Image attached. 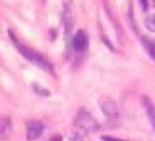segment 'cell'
Returning a JSON list of instances; mask_svg holds the SVG:
<instances>
[{
    "label": "cell",
    "mask_w": 155,
    "mask_h": 141,
    "mask_svg": "<svg viewBox=\"0 0 155 141\" xmlns=\"http://www.w3.org/2000/svg\"><path fill=\"white\" fill-rule=\"evenodd\" d=\"M139 3H140L141 8H143V10L145 11H148V8H149V3H148V0H139Z\"/></svg>",
    "instance_id": "obj_12"
},
{
    "label": "cell",
    "mask_w": 155,
    "mask_h": 141,
    "mask_svg": "<svg viewBox=\"0 0 155 141\" xmlns=\"http://www.w3.org/2000/svg\"><path fill=\"white\" fill-rule=\"evenodd\" d=\"M89 45L88 35L84 31L79 30L76 32V34L73 36L72 39V46H73L74 51L77 53H84Z\"/></svg>",
    "instance_id": "obj_4"
},
{
    "label": "cell",
    "mask_w": 155,
    "mask_h": 141,
    "mask_svg": "<svg viewBox=\"0 0 155 141\" xmlns=\"http://www.w3.org/2000/svg\"><path fill=\"white\" fill-rule=\"evenodd\" d=\"M43 127L42 122H40L39 120H31L30 122H28L27 125V139L29 141H34L38 139L43 132Z\"/></svg>",
    "instance_id": "obj_5"
},
{
    "label": "cell",
    "mask_w": 155,
    "mask_h": 141,
    "mask_svg": "<svg viewBox=\"0 0 155 141\" xmlns=\"http://www.w3.org/2000/svg\"><path fill=\"white\" fill-rule=\"evenodd\" d=\"M101 140L102 141H124L121 139H117V138H114V137H110V136H102Z\"/></svg>",
    "instance_id": "obj_13"
},
{
    "label": "cell",
    "mask_w": 155,
    "mask_h": 141,
    "mask_svg": "<svg viewBox=\"0 0 155 141\" xmlns=\"http://www.w3.org/2000/svg\"><path fill=\"white\" fill-rule=\"evenodd\" d=\"M143 103L146 113L148 115V118H149L153 129L155 130V105L153 104V102H152L149 97H143Z\"/></svg>",
    "instance_id": "obj_7"
},
{
    "label": "cell",
    "mask_w": 155,
    "mask_h": 141,
    "mask_svg": "<svg viewBox=\"0 0 155 141\" xmlns=\"http://www.w3.org/2000/svg\"><path fill=\"white\" fill-rule=\"evenodd\" d=\"M63 21H64V34L65 37L69 38L71 36L72 30H73L74 25V19L73 14H72V10L69 5L65 6L64 8V14H63Z\"/></svg>",
    "instance_id": "obj_6"
},
{
    "label": "cell",
    "mask_w": 155,
    "mask_h": 141,
    "mask_svg": "<svg viewBox=\"0 0 155 141\" xmlns=\"http://www.w3.org/2000/svg\"><path fill=\"white\" fill-rule=\"evenodd\" d=\"M72 141H84V140H82V138L80 137L79 135H77V134H76V135L73 137V139H72Z\"/></svg>",
    "instance_id": "obj_14"
},
{
    "label": "cell",
    "mask_w": 155,
    "mask_h": 141,
    "mask_svg": "<svg viewBox=\"0 0 155 141\" xmlns=\"http://www.w3.org/2000/svg\"><path fill=\"white\" fill-rule=\"evenodd\" d=\"M101 111L104 115L107 116V118L109 119L110 122H116L119 119V110L118 106L114 101L111 100H104L101 102Z\"/></svg>",
    "instance_id": "obj_3"
},
{
    "label": "cell",
    "mask_w": 155,
    "mask_h": 141,
    "mask_svg": "<svg viewBox=\"0 0 155 141\" xmlns=\"http://www.w3.org/2000/svg\"><path fill=\"white\" fill-rule=\"evenodd\" d=\"M141 42H143L145 50L151 56V58L155 59V39L150 38L148 36H143L141 37Z\"/></svg>",
    "instance_id": "obj_8"
},
{
    "label": "cell",
    "mask_w": 155,
    "mask_h": 141,
    "mask_svg": "<svg viewBox=\"0 0 155 141\" xmlns=\"http://www.w3.org/2000/svg\"><path fill=\"white\" fill-rule=\"evenodd\" d=\"M145 25L150 32H155V14L150 15L146 18Z\"/></svg>",
    "instance_id": "obj_10"
},
{
    "label": "cell",
    "mask_w": 155,
    "mask_h": 141,
    "mask_svg": "<svg viewBox=\"0 0 155 141\" xmlns=\"http://www.w3.org/2000/svg\"><path fill=\"white\" fill-rule=\"evenodd\" d=\"M76 127L87 133H95L99 130V123L95 118L84 108H80L74 120Z\"/></svg>",
    "instance_id": "obj_2"
},
{
    "label": "cell",
    "mask_w": 155,
    "mask_h": 141,
    "mask_svg": "<svg viewBox=\"0 0 155 141\" xmlns=\"http://www.w3.org/2000/svg\"><path fill=\"white\" fill-rule=\"evenodd\" d=\"M10 130H11L10 119L5 118V117L0 118V136L8 134V132H10Z\"/></svg>",
    "instance_id": "obj_9"
},
{
    "label": "cell",
    "mask_w": 155,
    "mask_h": 141,
    "mask_svg": "<svg viewBox=\"0 0 155 141\" xmlns=\"http://www.w3.org/2000/svg\"><path fill=\"white\" fill-rule=\"evenodd\" d=\"M129 20H130L133 30H134V31H137L136 27H135V21H134V16H133V8H132V5H130V10H129Z\"/></svg>",
    "instance_id": "obj_11"
},
{
    "label": "cell",
    "mask_w": 155,
    "mask_h": 141,
    "mask_svg": "<svg viewBox=\"0 0 155 141\" xmlns=\"http://www.w3.org/2000/svg\"><path fill=\"white\" fill-rule=\"evenodd\" d=\"M8 36H10L11 40H12L13 44H14L15 47L17 49V51H18L25 59L33 62V63L36 64L38 68L42 69L43 71L48 72V73H53V66H52V63L49 60L45 59L41 54H39L38 52L35 51L32 47H29V46H27V45L22 44V43L17 39V37L13 34L12 31H8Z\"/></svg>",
    "instance_id": "obj_1"
}]
</instances>
